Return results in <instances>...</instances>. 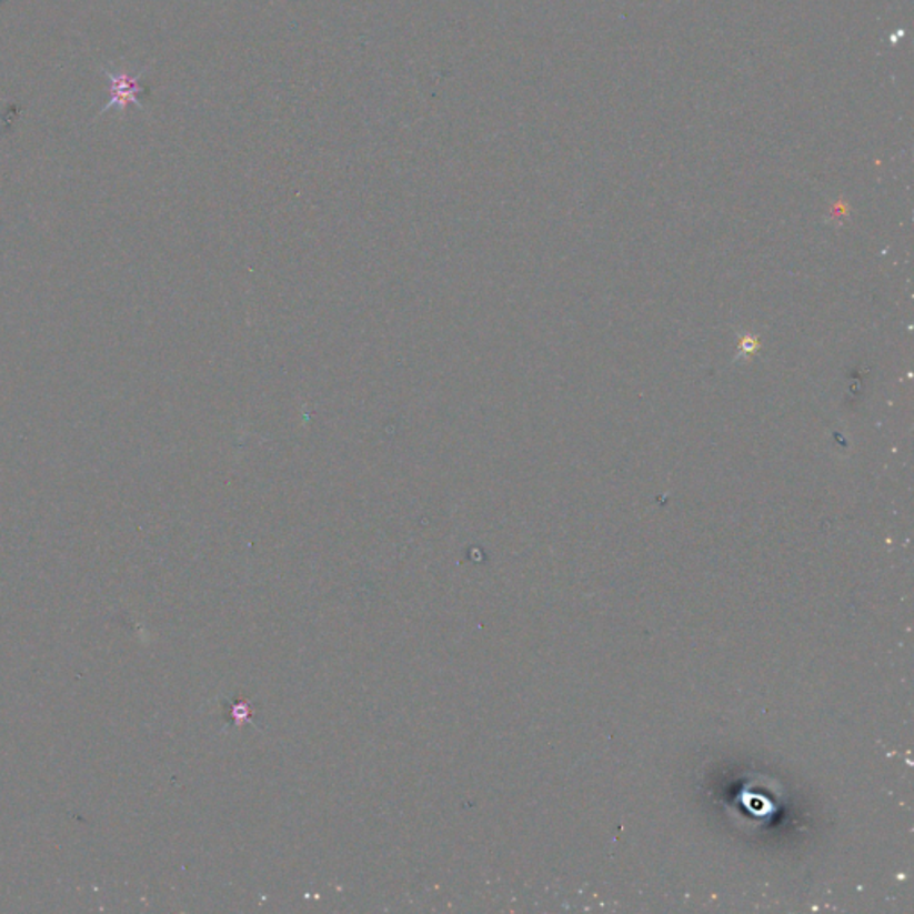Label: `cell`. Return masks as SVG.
Returning a JSON list of instances; mask_svg holds the SVG:
<instances>
[{
    "mask_svg": "<svg viewBox=\"0 0 914 914\" xmlns=\"http://www.w3.org/2000/svg\"><path fill=\"white\" fill-rule=\"evenodd\" d=\"M106 73L111 79V102L108 108H125L129 104L140 106L138 96L143 93V87L140 84L141 76L131 78L129 73Z\"/></svg>",
    "mask_w": 914,
    "mask_h": 914,
    "instance_id": "obj_1",
    "label": "cell"
}]
</instances>
